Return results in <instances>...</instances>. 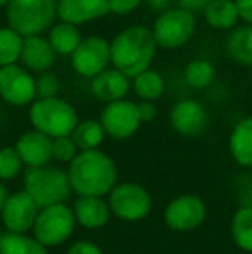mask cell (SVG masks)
I'll return each instance as SVG.
<instances>
[{
  "mask_svg": "<svg viewBox=\"0 0 252 254\" xmlns=\"http://www.w3.org/2000/svg\"><path fill=\"white\" fill-rule=\"evenodd\" d=\"M71 190L78 197H107L118 184V166L104 151H80L66 168Z\"/></svg>",
  "mask_w": 252,
  "mask_h": 254,
  "instance_id": "obj_1",
  "label": "cell"
},
{
  "mask_svg": "<svg viewBox=\"0 0 252 254\" xmlns=\"http://www.w3.org/2000/svg\"><path fill=\"white\" fill-rule=\"evenodd\" d=\"M155 44L152 30L147 26L133 24L119 31L111 42V63L114 69L121 71L126 78L133 80L149 69L155 57Z\"/></svg>",
  "mask_w": 252,
  "mask_h": 254,
  "instance_id": "obj_2",
  "label": "cell"
},
{
  "mask_svg": "<svg viewBox=\"0 0 252 254\" xmlns=\"http://www.w3.org/2000/svg\"><path fill=\"white\" fill-rule=\"evenodd\" d=\"M23 190L40 209L67 202L73 194L66 168L52 163L40 168H26L23 173Z\"/></svg>",
  "mask_w": 252,
  "mask_h": 254,
  "instance_id": "obj_3",
  "label": "cell"
},
{
  "mask_svg": "<svg viewBox=\"0 0 252 254\" xmlns=\"http://www.w3.org/2000/svg\"><path fill=\"white\" fill-rule=\"evenodd\" d=\"M9 28L23 38L50 30L57 17V0H10L5 7Z\"/></svg>",
  "mask_w": 252,
  "mask_h": 254,
  "instance_id": "obj_4",
  "label": "cell"
},
{
  "mask_svg": "<svg viewBox=\"0 0 252 254\" xmlns=\"http://www.w3.org/2000/svg\"><path fill=\"white\" fill-rule=\"evenodd\" d=\"M28 116L33 130L47 135L52 140L71 135L80 123L76 109L61 97L37 99L30 106Z\"/></svg>",
  "mask_w": 252,
  "mask_h": 254,
  "instance_id": "obj_5",
  "label": "cell"
},
{
  "mask_svg": "<svg viewBox=\"0 0 252 254\" xmlns=\"http://www.w3.org/2000/svg\"><path fill=\"white\" fill-rule=\"evenodd\" d=\"M76 227L73 207L67 202L54 204L38 211L37 220L31 228V235L44 248H59L69 241Z\"/></svg>",
  "mask_w": 252,
  "mask_h": 254,
  "instance_id": "obj_6",
  "label": "cell"
},
{
  "mask_svg": "<svg viewBox=\"0 0 252 254\" xmlns=\"http://www.w3.org/2000/svg\"><path fill=\"white\" fill-rule=\"evenodd\" d=\"M105 199H107L112 216L126 223L145 220L154 206L151 192L142 184L133 180L118 182Z\"/></svg>",
  "mask_w": 252,
  "mask_h": 254,
  "instance_id": "obj_7",
  "label": "cell"
},
{
  "mask_svg": "<svg viewBox=\"0 0 252 254\" xmlns=\"http://www.w3.org/2000/svg\"><path fill=\"white\" fill-rule=\"evenodd\" d=\"M207 218V206L199 194H180L164 206L162 221L173 232H194L204 225Z\"/></svg>",
  "mask_w": 252,
  "mask_h": 254,
  "instance_id": "obj_8",
  "label": "cell"
},
{
  "mask_svg": "<svg viewBox=\"0 0 252 254\" xmlns=\"http://www.w3.org/2000/svg\"><path fill=\"white\" fill-rule=\"evenodd\" d=\"M195 31L194 14L175 7L159 14L155 19L152 35L159 47L162 49H180L192 38Z\"/></svg>",
  "mask_w": 252,
  "mask_h": 254,
  "instance_id": "obj_9",
  "label": "cell"
},
{
  "mask_svg": "<svg viewBox=\"0 0 252 254\" xmlns=\"http://www.w3.org/2000/svg\"><path fill=\"white\" fill-rule=\"evenodd\" d=\"M0 97L14 107L31 106L37 101L33 74L17 64L0 67Z\"/></svg>",
  "mask_w": 252,
  "mask_h": 254,
  "instance_id": "obj_10",
  "label": "cell"
},
{
  "mask_svg": "<svg viewBox=\"0 0 252 254\" xmlns=\"http://www.w3.org/2000/svg\"><path fill=\"white\" fill-rule=\"evenodd\" d=\"M99 121L104 128L105 137H111L114 140L130 138L140 128L142 123L137 102L128 101V99L105 104Z\"/></svg>",
  "mask_w": 252,
  "mask_h": 254,
  "instance_id": "obj_11",
  "label": "cell"
},
{
  "mask_svg": "<svg viewBox=\"0 0 252 254\" xmlns=\"http://www.w3.org/2000/svg\"><path fill=\"white\" fill-rule=\"evenodd\" d=\"M71 64L80 76L95 78L111 64V42L102 37H87L71 56Z\"/></svg>",
  "mask_w": 252,
  "mask_h": 254,
  "instance_id": "obj_12",
  "label": "cell"
},
{
  "mask_svg": "<svg viewBox=\"0 0 252 254\" xmlns=\"http://www.w3.org/2000/svg\"><path fill=\"white\" fill-rule=\"evenodd\" d=\"M40 207L21 189L9 194L0 213V221L9 234H31Z\"/></svg>",
  "mask_w": 252,
  "mask_h": 254,
  "instance_id": "obj_13",
  "label": "cell"
},
{
  "mask_svg": "<svg viewBox=\"0 0 252 254\" xmlns=\"http://www.w3.org/2000/svg\"><path fill=\"white\" fill-rule=\"evenodd\" d=\"M171 128L183 137H197L205 130L209 114L205 107L195 99H183L171 107L169 113Z\"/></svg>",
  "mask_w": 252,
  "mask_h": 254,
  "instance_id": "obj_14",
  "label": "cell"
},
{
  "mask_svg": "<svg viewBox=\"0 0 252 254\" xmlns=\"http://www.w3.org/2000/svg\"><path fill=\"white\" fill-rule=\"evenodd\" d=\"M24 168H40L52 163V138L37 130H28L14 144Z\"/></svg>",
  "mask_w": 252,
  "mask_h": 254,
  "instance_id": "obj_15",
  "label": "cell"
},
{
  "mask_svg": "<svg viewBox=\"0 0 252 254\" xmlns=\"http://www.w3.org/2000/svg\"><path fill=\"white\" fill-rule=\"evenodd\" d=\"M109 12V0H57V17L74 26L101 19Z\"/></svg>",
  "mask_w": 252,
  "mask_h": 254,
  "instance_id": "obj_16",
  "label": "cell"
},
{
  "mask_svg": "<svg viewBox=\"0 0 252 254\" xmlns=\"http://www.w3.org/2000/svg\"><path fill=\"white\" fill-rule=\"evenodd\" d=\"M71 207L76 225L85 230H102L112 218L105 197H76Z\"/></svg>",
  "mask_w": 252,
  "mask_h": 254,
  "instance_id": "obj_17",
  "label": "cell"
},
{
  "mask_svg": "<svg viewBox=\"0 0 252 254\" xmlns=\"http://www.w3.org/2000/svg\"><path fill=\"white\" fill-rule=\"evenodd\" d=\"M90 90L94 97L101 102L111 104L116 101H123L126 99V94L130 90V78H126L121 71L114 69V67H107L92 78Z\"/></svg>",
  "mask_w": 252,
  "mask_h": 254,
  "instance_id": "obj_18",
  "label": "cell"
},
{
  "mask_svg": "<svg viewBox=\"0 0 252 254\" xmlns=\"http://www.w3.org/2000/svg\"><path fill=\"white\" fill-rule=\"evenodd\" d=\"M21 63L23 67L35 73H47L55 61V52L49 44V38L42 35L23 38V51H21Z\"/></svg>",
  "mask_w": 252,
  "mask_h": 254,
  "instance_id": "obj_19",
  "label": "cell"
},
{
  "mask_svg": "<svg viewBox=\"0 0 252 254\" xmlns=\"http://www.w3.org/2000/svg\"><path fill=\"white\" fill-rule=\"evenodd\" d=\"M228 151L239 166L252 170V116L242 118L228 137Z\"/></svg>",
  "mask_w": 252,
  "mask_h": 254,
  "instance_id": "obj_20",
  "label": "cell"
},
{
  "mask_svg": "<svg viewBox=\"0 0 252 254\" xmlns=\"http://www.w3.org/2000/svg\"><path fill=\"white\" fill-rule=\"evenodd\" d=\"M225 49L235 63L252 67V26L242 24L233 28L226 37Z\"/></svg>",
  "mask_w": 252,
  "mask_h": 254,
  "instance_id": "obj_21",
  "label": "cell"
},
{
  "mask_svg": "<svg viewBox=\"0 0 252 254\" xmlns=\"http://www.w3.org/2000/svg\"><path fill=\"white\" fill-rule=\"evenodd\" d=\"M207 24L214 30H230L237 28L240 21L235 0H212L204 10Z\"/></svg>",
  "mask_w": 252,
  "mask_h": 254,
  "instance_id": "obj_22",
  "label": "cell"
},
{
  "mask_svg": "<svg viewBox=\"0 0 252 254\" xmlns=\"http://www.w3.org/2000/svg\"><path fill=\"white\" fill-rule=\"evenodd\" d=\"M230 237L232 242L240 249V251L251 254L252 253V206L239 207L233 213L232 221H230Z\"/></svg>",
  "mask_w": 252,
  "mask_h": 254,
  "instance_id": "obj_23",
  "label": "cell"
},
{
  "mask_svg": "<svg viewBox=\"0 0 252 254\" xmlns=\"http://www.w3.org/2000/svg\"><path fill=\"white\" fill-rule=\"evenodd\" d=\"M81 33L78 26L69 23H55L49 31V44L52 45L55 56H73V52L81 44Z\"/></svg>",
  "mask_w": 252,
  "mask_h": 254,
  "instance_id": "obj_24",
  "label": "cell"
},
{
  "mask_svg": "<svg viewBox=\"0 0 252 254\" xmlns=\"http://www.w3.org/2000/svg\"><path fill=\"white\" fill-rule=\"evenodd\" d=\"M78 151H97L104 144L105 131L99 120H85L76 125L71 133Z\"/></svg>",
  "mask_w": 252,
  "mask_h": 254,
  "instance_id": "obj_25",
  "label": "cell"
},
{
  "mask_svg": "<svg viewBox=\"0 0 252 254\" xmlns=\"http://www.w3.org/2000/svg\"><path fill=\"white\" fill-rule=\"evenodd\" d=\"M133 92L140 101H147V102H155L157 99L162 97L166 90V83L164 78L157 73V71H152L149 67L147 71L140 73L138 76L133 78Z\"/></svg>",
  "mask_w": 252,
  "mask_h": 254,
  "instance_id": "obj_26",
  "label": "cell"
},
{
  "mask_svg": "<svg viewBox=\"0 0 252 254\" xmlns=\"http://www.w3.org/2000/svg\"><path fill=\"white\" fill-rule=\"evenodd\" d=\"M0 254H50L31 234H9L3 232Z\"/></svg>",
  "mask_w": 252,
  "mask_h": 254,
  "instance_id": "obj_27",
  "label": "cell"
},
{
  "mask_svg": "<svg viewBox=\"0 0 252 254\" xmlns=\"http://www.w3.org/2000/svg\"><path fill=\"white\" fill-rule=\"evenodd\" d=\"M23 51V37L5 26L0 28V67L12 66L21 59Z\"/></svg>",
  "mask_w": 252,
  "mask_h": 254,
  "instance_id": "obj_28",
  "label": "cell"
},
{
  "mask_svg": "<svg viewBox=\"0 0 252 254\" xmlns=\"http://www.w3.org/2000/svg\"><path fill=\"white\" fill-rule=\"evenodd\" d=\"M185 81L190 85L192 88H205L212 83L214 80V67L209 61L205 59H195V61H190L185 67Z\"/></svg>",
  "mask_w": 252,
  "mask_h": 254,
  "instance_id": "obj_29",
  "label": "cell"
},
{
  "mask_svg": "<svg viewBox=\"0 0 252 254\" xmlns=\"http://www.w3.org/2000/svg\"><path fill=\"white\" fill-rule=\"evenodd\" d=\"M24 164L14 145H5L0 149V182H12L24 173Z\"/></svg>",
  "mask_w": 252,
  "mask_h": 254,
  "instance_id": "obj_30",
  "label": "cell"
},
{
  "mask_svg": "<svg viewBox=\"0 0 252 254\" xmlns=\"http://www.w3.org/2000/svg\"><path fill=\"white\" fill-rule=\"evenodd\" d=\"M78 152L80 151H78L71 135L52 140V161H55L57 164H69L76 157Z\"/></svg>",
  "mask_w": 252,
  "mask_h": 254,
  "instance_id": "obj_31",
  "label": "cell"
},
{
  "mask_svg": "<svg viewBox=\"0 0 252 254\" xmlns=\"http://www.w3.org/2000/svg\"><path fill=\"white\" fill-rule=\"evenodd\" d=\"M35 85H37V99H50L59 97V90H61V80L57 74L50 73H40V76L35 78Z\"/></svg>",
  "mask_w": 252,
  "mask_h": 254,
  "instance_id": "obj_32",
  "label": "cell"
},
{
  "mask_svg": "<svg viewBox=\"0 0 252 254\" xmlns=\"http://www.w3.org/2000/svg\"><path fill=\"white\" fill-rule=\"evenodd\" d=\"M64 254H104V251H102L101 246L95 244V242L80 239V241L71 242Z\"/></svg>",
  "mask_w": 252,
  "mask_h": 254,
  "instance_id": "obj_33",
  "label": "cell"
},
{
  "mask_svg": "<svg viewBox=\"0 0 252 254\" xmlns=\"http://www.w3.org/2000/svg\"><path fill=\"white\" fill-rule=\"evenodd\" d=\"M144 0H109V9L112 14L118 16H126V14L133 12Z\"/></svg>",
  "mask_w": 252,
  "mask_h": 254,
  "instance_id": "obj_34",
  "label": "cell"
},
{
  "mask_svg": "<svg viewBox=\"0 0 252 254\" xmlns=\"http://www.w3.org/2000/svg\"><path fill=\"white\" fill-rule=\"evenodd\" d=\"M138 107V114H140V121L142 123H149V121H154L157 116V107L154 102H147V101H140L137 104Z\"/></svg>",
  "mask_w": 252,
  "mask_h": 254,
  "instance_id": "obj_35",
  "label": "cell"
},
{
  "mask_svg": "<svg viewBox=\"0 0 252 254\" xmlns=\"http://www.w3.org/2000/svg\"><path fill=\"white\" fill-rule=\"evenodd\" d=\"M180 5V9L187 10L190 14H197V12H204L205 7L212 2V0H176Z\"/></svg>",
  "mask_w": 252,
  "mask_h": 254,
  "instance_id": "obj_36",
  "label": "cell"
},
{
  "mask_svg": "<svg viewBox=\"0 0 252 254\" xmlns=\"http://www.w3.org/2000/svg\"><path fill=\"white\" fill-rule=\"evenodd\" d=\"M240 19L252 26V0H235Z\"/></svg>",
  "mask_w": 252,
  "mask_h": 254,
  "instance_id": "obj_37",
  "label": "cell"
},
{
  "mask_svg": "<svg viewBox=\"0 0 252 254\" xmlns=\"http://www.w3.org/2000/svg\"><path fill=\"white\" fill-rule=\"evenodd\" d=\"M149 5V9L152 10V12H166V10L169 9V3H171V0H145Z\"/></svg>",
  "mask_w": 252,
  "mask_h": 254,
  "instance_id": "obj_38",
  "label": "cell"
},
{
  "mask_svg": "<svg viewBox=\"0 0 252 254\" xmlns=\"http://www.w3.org/2000/svg\"><path fill=\"white\" fill-rule=\"evenodd\" d=\"M9 194H10V192L7 190L5 184H2V182H0V213H2V207H3V204H5L7 197H9Z\"/></svg>",
  "mask_w": 252,
  "mask_h": 254,
  "instance_id": "obj_39",
  "label": "cell"
},
{
  "mask_svg": "<svg viewBox=\"0 0 252 254\" xmlns=\"http://www.w3.org/2000/svg\"><path fill=\"white\" fill-rule=\"evenodd\" d=\"M9 2L10 0H0V7H7L9 5Z\"/></svg>",
  "mask_w": 252,
  "mask_h": 254,
  "instance_id": "obj_40",
  "label": "cell"
},
{
  "mask_svg": "<svg viewBox=\"0 0 252 254\" xmlns=\"http://www.w3.org/2000/svg\"><path fill=\"white\" fill-rule=\"evenodd\" d=\"M249 204L252 206V185H251V190H249Z\"/></svg>",
  "mask_w": 252,
  "mask_h": 254,
  "instance_id": "obj_41",
  "label": "cell"
},
{
  "mask_svg": "<svg viewBox=\"0 0 252 254\" xmlns=\"http://www.w3.org/2000/svg\"><path fill=\"white\" fill-rule=\"evenodd\" d=\"M2 237H3V232L0 230V248H2Z\"/></svg>",
  "mask_w": 252,
  "mask_h": 254,
  "instance_id": "obj_42",
  "label": "cell"
},
{
  "mask_svg": "<svg viewBox=\"0 0 252 254\" xmlns=\"http://www.w3.org/2000/svg\"><path fill=\"white\" fill-rule=\"evenodd\" d=\"M251 254H252V253H251Z\"/></svg>",
  "mask_w": 252,
  "mask_h": 254,
  "instance_id": "obj_43",
  "label": "cell"
}]
</instances>
